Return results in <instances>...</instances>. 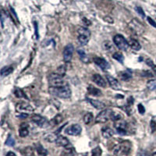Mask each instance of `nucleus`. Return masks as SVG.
<instances>
[{
	"instance_id": "46",
	"label": "nucleus",
	"mask_w": 156,
	"mask_h": 156,
	"mask_svg": "<svg viewBox=\"0 0 156 156\" xmlns=\"http://www.w3.org/2000/svg\"><path fill=\"white\" fill-rule=\"evenodd\" d=\"M152 120H153V121H154V122H156V116H154V118H153V119H152Z\"/></svg>"
},
{
	"instance_id": "35",
	"label": "nucleus",
	"mask_w": 156,
	"mask_h": 156,
	"mask_svg": "<svg viewBox=\"0 0 156 156\" xmlns=\"http://www.w3.org/2000/svg\"><path fill=\"white\" fill-rule=\"evenodd\" d=\"M121 118H122V115H121V114H119V113H115L114 112L113 115H112V119L113 121H118V120H120Z\"/></svg>"
},
{
	"instance_id": "44",
	"label": "nucleus",
	"mask_w": 156,
	"mask_h": 156,
	"mask_svg": "<svg viewBox=\"0 0 156 156\" xmlns=\"http://www.w3.org/2000/svg\"><path fill=\"white\" fill-rule=\"evenodd\" d=\"M143 75H144V76H149V77H150V76H151V77H152L153 76L152 73H151V72H149V71H146V72H144V73H143Z\"/></svg>"
},
{
	"instance_id": "37",
	"label": "nucleus",
	"mask_w": 156,
	"mask_h": 156,
	"mask_svg": "<svg viewBox=\"0 0 156 156\" xmlns=\"http://www.w3.org/2000/svg\"><path fill=\"white\" fill-rule=\"evenodd\" d=\"M137 108H138V112H140V114H144L145 112V108H144V105H141V104H139L137 105Z\"/></svg>"
},
{
	"instance_id": "1",
	"label": "nucleus",
	"mask_w": 156,
	"mask_h": 156,
	"mask_svg": "<svg viewBox=\"0 0 156 156\" xmlns=\"http://www.w3.org/2000/svg\"><path fill=\"white\" fill-rule=\"evenodd\" d=\"M49 93L55 97L60 98H69L71 97V90L69 86L64 85L62 87H50Z\"/></svg>"
},
{
	"instance_id": "42",
	"label": "nucleus",
	"mask_w": 156,
	"mask_h": 156,
	"mask_svg": "<svg viewBox=\"0 0 156 156\" xmlns=\"http://www.w3.org/2000/svg\"><path fill=\"white\" fill-rule=\"evenodd\" d=\"M151 128L152 129V132H154L156 129V122L154 121H151Z\"/></svg>"
},
{
	"instance_id": "3",
	"label": "nucleus",
	"mask_w": 156,
	"mask_h": 156,
	"mask_svg": "<svg viewBox=\"0 0 156 156\" xmlns=\"http://www.w3.org/2000/svg\"><path fill=\"white\" fill-rule=\"evenodd\" d=\"M114 112L110 108H106L105 110H102L100 113L98 114L95 118V122L97 123H104V122H108L109 119H112V115Z\"/></svg>"
},
{
	"instance_id": "32",
	"label": "nucleus",
	"mask_w": 156,
	"mask_h": 156,
	"mask_svg": "<svg viewBox=\"0 0 156 156\" xmlns=\"http://www.w3.org/2000/svg\"><path fill=\"white\" fill-rule=\"evenodd\" d=\"M14 94L16 98H26V95H25L24 93L22 91V90L20 89H15L14 90Z\"/></svg>"
},
{
	"instance_id": "20",
	"label": "nucleus",
	"mask_w": 156,
	"mask_h": 156,
	"mask_svg": "<svg viewBox=\"0 0 156 156\" xmlns=\"http://www.w3.org/2000/svg\"><path fill=\"white\" fill-rule=\"evenodd\" d=\"M101 133L105 138H110L113 136L114 132L110 127H104L101 129Z\"/></svg>"
},
{
	"instance_id": "45",
	"label": "nucleus",
	"mask_w": 156,
	"mask_h": 156,
	"mask_svg": "<svg viewBox=\"0 0 156 156\" xmlns=\"http://www.w3.org/2000/svg\"><path fill=\"white\" fill-rule=\"evenodd\" d=\"M6 156H16V154L14 152H12V151H9L6 154Z\"/></svg>"
},
{
	"instance_id": "19",
	"label": "nucleus",
	"mask_w": 156,
	"mask_h": 156,
	"mask_svg": "<svg viewBox=\"0 0 156 156\" xmlns=\"http://www.w3.org/2000/svg\"><path fill=\"white\" fill-rule=\"evenodd\" d=\"M129 46L132 48V49L135 50V51H139L141 48V45L138 41L135 40V39L131 38L129 40Z\"/></svg>"
},
{
	"instance_id": "2",
	"label": "nucleus",
	"mask_w": 156,
	"mask_h": 156,
	"mask_svg": "<svg viewBox=\"0 0 156 156\" xmlns=\"http://www.w3.org/2000/svg\"><path fill=\"white\" fill-rule=\"evenodd\" d=\"M78 41L81 45H85L90 38V31L87 27H79L78 29Z\"/></svg>"
},
{
	"instance_id": "24",
	"label": "nucleus",
	"mask_w": 156,
	"mask_h": 156,
	"mask_svg": "<svg viewBox=\"0 0 156 156\" xmlns=\"http://www.w3.org/2000/svg\"><path fill=\"white\" fill-rule=\"evenodd\" d=\"M77 53H78V55H79V56H80V59H81L82 62H86V63L89 62L88 57L87 56V55H86V53H85V51H83V49H78Z\"/></svg>"
},
{
	"instance_id": "25",
	"label": "nucleus",
	"mask_w": 156,
	"mask_h": 156,
	"mask_svg": "<svg viewBox=\"0 0 156 156\" xmlns=\"http://www.w3.org/2000/svg\"><path fill=\"white\" fill-rule=\"evenodd\" d=\"M62 119H63V117H62L60 114H58V115H55L53 119H51V122H50L49 123L50 124L52 125V126H55V125H57V124H58V123H60V122L62 121Z\"/></svg>"
},
{
	"instance_id": "41",
	"label": "nucleus",
	"mask_w": 156,
	"mask_h": 156,
	"mask_svg": "<svg viewBox=\"0 0 156 156\" xmlns=\"http://www.w3.org/2000/svg\"><path fill=\"white\" fill-rule=\"evenodd\" d=\"M104 20H105L106 22H108V23H113V19H112V17H110V16H106V17L104 18Z\"/></svg>"
},
{
	"instance_id": "6",
	"label": "nucleus",
	"mask_w": 156,
	"mask_h": 156,
	"mask_svg": "<svg viewBox=\"0 0 156 156\" xmlns=\"http://www.w3.org/2000/svg\"><path fill=\"white\" fill-rule=\"evenodd\" d=\"M16 112L19 113H26L29 114L34 112V108L27 102H19L16 105Z\"/></svg>"
},
{
	"instance_id": "26",
	"label": "nucleus",
	"mask_w": 156,
	"mask_h": 156,
	"mask_svg": "<svg viewBox=\"0 0 156 156\" xmlns=\"http://www.w3.org/2000/svg\"><path fill=\"white\" fill-rule=\"evenodd\" d=\"M36 151H37V154L41 156H46L48 154V151L41 145V144H37V145H36Z\"/></svg>"
},
{
	"instance_id": "13",
	"label": "nucleus",
	"mask_w": 156,
	"mask_h": 156,
	"mask_svg": "<svg viewBox=\"0 0 156 156\" xmlns=\"http://www.w3.org/2000/svg\"><path fill=\"white\" fill-rule=\"evenodd\" d=\"M94 62L99 66L100 68H101L102 69L105 70V69H108L110 68V65L108 62H107L105 59L102 58H99V57H97V58H94Z\"/></svg>"
},
{
	"instance_id": "43",
	"label": "nucleus",
	"mask_w": 156,
	"mask_h": 156,
	"mask_svg": "<svg viewBox=\"0 0 156 156\" xmlns=\"http://www.w3.org/2000/svg\"><path fill=\"white\" fill-rule=\"evenodd\" d=\"M133 101H134V100H133V97H129V98H128L127 100L128 104H129V105H133Z\"/></svg>"
},
{
	"instance_id": "31",
	"label": "nucleus",
	"mask_w": 156,
	"mask_h": 156,
	"mask_svg": "<svg viewBox=\"0 0 156 156\" xmlns=\"http://www.w3.org/2000/svg\"><path fill=\"white\" fill-rule=\"evenodd\" d=\"M101 152H102V151H101V147H96L91 151V156H101Z\"/></svg>"
},
{
	"instance_id": "28",
	"label": "nucleus",
	"mask_w": 156,
	"mask_h": 156,
	"mask_svg": "<svg viewBox=\"0 0 156 156\" xmlns=\"http://www.w3.org/2000/svg\"><path fill=\"white\" fill-rule=\"evenodd\" d=\"M23 156H33L34 155V150L31 147H27L23 149Z\"/></svg>"
},
{
	"instance_id": "47",
	"label": "nucleus",
	"mask_w": 156,
	"mask_h": 156,
	"mask_svg": "<svg viewBox=\"0 0 156 156\" xmlns=\"http://www.w3.org/2000/svg\"><path fill=\"white\" fill-rule=\"evenodd\" d=\"M153 156H156V152H154V154H153Z\"/></svg>"
},
{
	"instance_id": "29",
	"label": "nucleus",
	"mask_w": 156,
	"mask_h": 156,
	"mask_svg": "<svg viewBox=\"0 0 156 156\" xmlns=\"http://www.w3.org/2000/svg\"><path fill=\"white\" fill-rule=\"evenodd\" d=\"M147 88L150 90H156V80H150L147 83Z\"/></svg>"
},
{
	"instance_id": "9",
	"label": "nucleus",
	"mask_w": 156,
	"mask_h": 156,
	"mask_svg": "<svg viewBox=\"0 0 156 156\" xmlns=\"http://www.w3.org/2000/svg\"><path fill=\"white\" fill-rule=\"evenodd\" d=\"M129 27L130 28V30H133L135 34H136L137 35H140V34H141L144 32V27H143V25L137 20L134 19L132 21H130V23H129Z\"/></svg>"
},
{
	"instance_id": "10",
	"label": "nucleus",
	"mask_w": 156,
	"mask_h": 156,
	"mask_svg": "<svg viewBox=\"0 0 156 156\" xmlns=\"http://www.w3.org/2000/svg\"><path fill=\"white\" fill-rule=\"evenodd\" d=\"M73 45L72 44H67L65 48H64L63 50V59L66 62H70L71 59H72V57H73Z\"/></svg>"
},
{
	"instance_id": "27",
	"label": "nucleus",
	"mask_w": 156,
	"mask_h": 156,
	"mask_svg": "<svg viewBox=\"0 0 156 156\" xmlns=\"http://www.w3.org/2000/svg\"><path fill=\"white\" fill-rule=\"evenodd\" d=\"M112 58H115V60H117L118 62H120V63H122L123 60H124V57H123L122 54L120 53V52H115L112 55Z\"/></svg>"
},
{
	"instance_id": "7",
	"label": "nucleus",
	"mask_w": 156,
	"mask_h": 156,
	"mask_svg": "<svg viewBox=\"0 0 156 156\" xmlns=\"http://www.w3.org/2000/svg\"><path fill=\"white\" fill-rule=\"evenodd\" d=\"M114 153L117 155H122V154H127L130 151V146L129 144H126L125 142L118 144L114 147Z\"/></svg>"
},
{
	"instance_id": "12",
	"label": "nucleus",
	"mask_w": 156,
	"mask_h": 156,
	"mask_svg": "<svg viewBox=\"0 0 156 156\" xmlns=\"http://www.w3.org/2000/svg\"><path fill=\"white\" fill-rule=\"evenodd\" d=\"M82 128L79 124H73L66 128L65 132L66 134L71 135V136H76L81 133Z\"/></svg>"
},
{
	"instance_id": "40",
	"label": "nucleus",
	"mask_w": 156,
	"mask_h": 156,
	"mask_svg": "<svg viewBox=\"0 0 156 156\" xmlns=\"http://www.w3.org/2000/svg\"><path fill=\"white\" fill-rule=\"evenodd\" d=\"M146 63L147 64V65H148V66H151V68H153V69H154V63H153V62H152V60H151V59H147V60H146Z\"/></svg>"
},
{
	"instance_id": "34",
	"label": "nucleus",
	"mask_w": 156,
	"mask_h": 156,
	"mask_svg": "<svg viewBox=\"0 0 156 156\" xmlns=\"http://www.w3.org/2000/svg\"><path fill=\"white\" fill-rule=\"evenodd\" d=\"M5 144H6V145L10 146V147H12V146H14L15 140H14V139H13V137H12L11 135H9L7 140H6V142H5Z\"/></svg>"
},
{
	"instance_id": "5",
	"label": "nucleus",
	"mask_w": 156,
	"mask_h": 156,
	"mask_svg": "<svg viewBox=\"0 0 156 156\" xmlns=\"http://www.w3.org/2000/svg\"><path fill=\"white\" fill-rule=\"evenodd\" d=\"M113 42L119 49L126 51L129 47V43L122 34H116L113 37Z\"/></svg>"
},
{
	"instance_id": "15",
	"label": "nucleus",
	"mask_w": 156,
	"mask_h": 156,
	"mask_svg": "<svg viewBox=\"0 0 156 156\" xmlns=\"http://www.w3.org/2000/svg\"><path fill=\"white\" fill-rule=\"evenodd\" d=\"M93 81L97 84V85L100 86L101 87H106V82H105V79L99 74H94L93 76Z\"/></svg>"
},
{
	"instance_id": "14",
	"label": "nucleus",
	"mask_w": 156,
	"mask_h": 156,
	"mask_svg": "<svg viewBox=\"0 0 156 156\" xmlns=\"http://www.w3.org/2000/svg\"><path fill=\"white\" fill-rule=\"evenodd\" d=\"M106 79L107 81L109 83L110 87H112V89H114V90H120V83H119V81H118L115 78L112 77V76H109V75H106Z\"/></svg>"
},
{
	"instance_id": "23",
	"label": "nucleus",
	"mask_w": 156,
	"mask_h": 156,
	"mask_svg": "<svg viewBox=\"0 0 156 156\" xmlns=\"http://www.w3.org/2000/svg\"><path fill=\"white\" fill-rule=\"evenodd\" d=\"M28 133H29V130L27 125L22 124L19 129L20 136H21V137H25V136H27V135H28Z\"/></svg>"
},
{
	"instance_id": "4",
	"label": "nucleus",
	"mask_w": 156,
	"mask_h": 156,
	"mask_svg": "<svg viewBox=\"0 0 156 156\" xmlns=\"http://www.w3.org/2000/svg\"><path fill=\"white\" fill-rule=\"evenodd\" d=\"M48 82L51 87H62V86L66 85L65 80H63L62 76L58 74L57 73H51L48 77Z\"/></svg>"
},
{
	"instance_id": "17",
	"label": "nucleus",
	"mask_w": 156,
	"mask_h": 156,
	"mask_svg": "<svg viewBox=\"0 0 156 156\" xmlns=\"http://www.w3.org/2000/svg\"><path fill=\"white\" fill-rule=\"evenodd\" d=\"M87 101H89L90 105L94 106V108H97V109H102V108H105V105L104 103L101 102V101H98V100L95 99H90V98H87Z\"/></svg>"
},
{
	"instance_id": "11",
	"label": "nucleus",
	"mask_w": 156,
	"mask_h": 156,
	"mask_svg": "<svg viewBox=\"0 0 156 156\" xmlns=\"http://www.w3.org/2000/svg\"><path fill=\"white\" fill-rule=\"evenodd\" d=\"M31 121L40 127H44L48 125V121L45 118L40 115H33L31 116Z\"/></svg>"
},
{
	"instance_id": "33",
	"label": "nucleus",
	"mask_w": 156,
	"mask_h": 156,
	"mask_svg": "<svg viewBox=\"0 0 156 156\" xmlns=\"http://www.w3.org/2000/svg\"><path fill=\"white\" fill-rule=\"evenodd\" d=\"M66 66H58V69H57V73L60 75V76H63L64 75L66 74Z\"/></svg>"
},
{
	"instance_id": "21",
	"label": "nucleus",
	"mask_w": 156,
	"mask_h": 156,
	"mask_svg": "<svg viewBox=\"0 0 156 156\" xmlns=\"http://www.w3.org/2000/svg\"><path fill=\"white\" fill-rule=\"evenodd\" d=\"M87 91H88L89 94H90L91 95H94V96L101 95V90L92 85H89L88 87H87Z\"/></svg>"
},
{
	"instance_id": "36",
	"label": "nucleus",
	"mask_w": 156,
	"mask_h": 156,
	"mask_svg": "<svg viewBox=\"0 0 156 156\" xmlns=\"http://www.w3.org/2000/svg\"><path fill=\"white\" fill-rule=\"evenodd\" d=\"M136 11L137 12V13H138V14L141 16V17H143V18L145 17V13H144V10L142 9L141 7H139V6L138 7H136Z\"/></svg>"
},
{
	"instance_id": "16",
	"label": "nucleus",
	"mask_w": 156,
	"mask_h": 156,
	"mask_svg": "<svg viewBox=\"0 0 156 156\" xmlns=\"http://www.w3.org/2000/svg\"><path fill=\"white\" fill-rule=\"evenodd\" d=\"M55 144L56 145L60 146V147H66L67 146L69 145V141L66 137L62 136H59L57 137V139L55 140Z\"/></svg>"
},
{
	"instance_id": "18",
	"label": "nucleus",
	"mask_w": 156,
	"mask_h": 156,
	"mask_svg": "<svg viewBox=\"0 0 156 156\" xmlns=\"http://www.w3.org/2000/svg\"><path fill=\"white\" fill-rule=\"evenodd\" d=\"M119 77L124 81H128L132 78V73L129 70H125L120 72L119 74Z\"/></svg>"
},
{
	"instance_id": "22",
	"label": "nucleus",
	"mask_w": 156,
	"mask_h": 156,
	"mask_svg": "<svg viewBox=\"0 0 156 156\" xmlns=\"http://www.w3.org/2000/svg\"><path fill=\"white\" fill-rule=\"evenodd\" d=\"M12 71H13V67L12 66H5V67L1 69V76L4 77V76H8L11 73H12Z\"/></svg>"
},
{
	"instance_id": "8",
	"label": "nucleus",
	"mask_w": 156,
	"mask_h": 156,
	"mask_svg": "<svg viewBox=\"0 0 156 156\" xmlns=\"http://www.w3.org/2000/svg\"><path fill=\"white\" fill-rule=\"evenodd\" d=\"M117 133L120 135H126L128 133V123L126 121H115L114 123Z\"/></svg>"
},
{
	"instance_id": "38",
	"label": "nucleus",
	"mask_w": 156,
	"mask_h": 156,
	"mask_svg": "<svg viewBox=\"0 0 156 156\" xmlns=\"http://www.w3.org/2000/svg\"><path fill=\"white\" fill-rule=\"evenodd\" d=\"M147 21H148V23H150V25H151L152 27H154V28H156V23L154 20L151 19V18L149 17V16L147 18Z\"/></svg>"
},
{
	"instance_id": "30",
	"label": "nucleus",
	"mask_w": 156,
	"mask_h": 156,
	"mask_svg": "<svg viewBox=\"0 0 156 156\" xmlns=\"http://www.w3.org/2000/svg\"><path fill=\"white\" fill-rule=\"evenodd\" d=\"M93 119V115L92 113H90V112H87L83 116V121L85 122L86 124H89Z\"/></svg>"
},
{
	"instance_id": "39",
	"label": "nucleus",
	"mask_w": 156,
	"mask_h": 156,
	"mask_svg": "<svg viewBox=\"0 0 156 156\" xmlns=\"http://www.w3.org/2000/svg\"><path fill=\"white\" fill-rule=\"evenodd\" d=\"M34 29H35L36 38L38 39V37H39V36H38V26H37V23H36V22H34Z\"/></svg>"
}]
</instances>
